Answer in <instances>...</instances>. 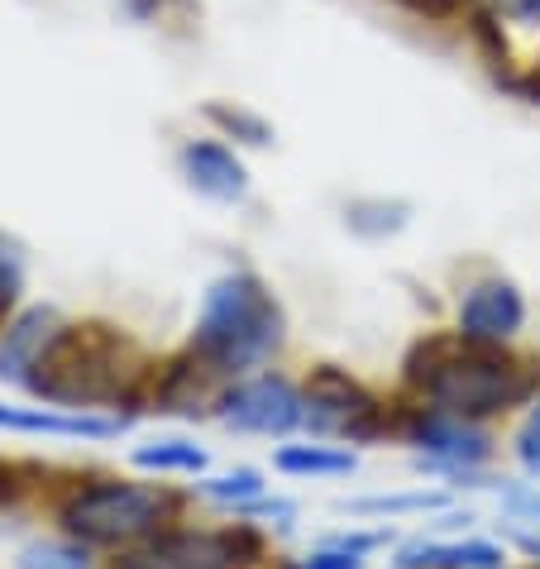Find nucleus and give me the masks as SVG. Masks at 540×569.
<instances>
[{"label":"nucleus","instance_id":"1","mask_svg":"<svg viewBox=\"0 0 540 569\" xmlns=\"http://www.w3.org/2000/svg\"><path fill=\"white\" fill-rule=\"evenodd\" d=\"M149 378L144 350L106 321L62 326L49 355L29 373V392L62 412H97V407L134 402L139 383Z\"/></svg>","mask_w":540,"mask_h":569},{"label":"nucleus","instance_id":"2","mask_svg":"<svg viewBox=\"0 0 540 569\" xmlns=\"http://www.w3.org/2000/svg\"><path fill=\"white\" fill-rule=\"evenodd\" d=\"M407 378L421 388V398L436 412L464 421L512 412V407L531 402L540 388V369H531L527 359L507 355L502 345H473V340L421 345L407 363Z\"/></svg>","mask_w":540,"mask_h":569},{"label":"nucleus","instance_id":"3","mask_svg":"<svg viewBox=\"0 0 540 569\" xmlns=\"http://www.w3.org/2000/svg\"><path fill=\"white\" fill-rule=\"evenodd\" d=\"M282 336H288L282 302L268 292L259 273L234 268V273L216 278L201 297L192 355L211 363L216 373H244V369H263L282 350Z\"/></svg>","mask_w":540,"mask_h":569},{"label":"nucleus","instance_id":"4","mask_svg":"<svg viewBox=\"0 0 540 569\" xmlns=\"http://www.w3.org/2000/svg\"><path fill=\"white\" fill-rule=\"evenodd\" d=\"M178 512H182V498L168 493V488L106 479V483L77 488L58 508V521H62V531L87 546L130 550L139 541H149V536H158L168 521H178Z\"/></svg>","mask_w":540,"mask_h":569},{"label":"nucleus","instance_id":"5","mask_svg":"<svg viewBox=\"0 0 540 569\" xmlns=\"http://www.w3.org/2000/svg\"><path fill=\"white\" fill-rule=\"evenodd\" d=\"M301 426L326 440H373L383 431V407L359 378L340 373L336 363H321L301 388Z\"/></svg>","mask_w":540,"mask_h":569},{"label":"nucleus","instance_id":"6","mask_svg":"<svg viewBox=\"0 0 540 569\" xmlns=\"http://www.w3.org/2000/svg\"><path fill=\"white\" fill-rule=\"evenodd\" d=\"M259 556L249 527L230 531H158L149 541L130 546L116 569H244Z\"/></svg>","mask_w":540,"mask_h":569},{"label":"nucleus","instance_id":"7","mask_svg":"<svg viewBox=\"0 0 540 569\" xmlns=\"http://www.w3.org/2000/svg\"><path fill=\"white\" fill-rule=\"evenodd\" d=\"M216 417L244 436H288L301 426V388L282 373H259L216 398Z\"/></svg>","mask_w":540,"mask_h":569},{"label":"nucleus","instance_id":"8","mask_svg":"<svg viewBox=\"0 0 540 569\" xmlns=\"http://www.w3.org/2000/svg\"><path fill=\"white\" fill-rule=\"evenodd\" d=\"M527 326V297L512 278H479L459 297V340L507 345Z\"/></svg>","mask_w":540,"mask_h":569},{"label":"nucleus","instance_id":"9","mask_svg":"<svg viewBox=\"0 0 540 569\" xmlns=\"http://www.w3.org/2000/svg\"><path fill=\"white\" fill-rule=\"evenodd\" d=\"M411 446L426 450V460L431 465H450V469H473L488 460L492 440L479 431V421H464V417H450V412H417V421H411Z\"/></svg>","mask_w":540,"mask_h":569},{"label":"nucleus","instance_id":"10","mask_svg":"<svg viewBox=\"0 0 540 569\" xmlns=\"http://www.w3.org/2000/svg\"><path fill=\"white\" fill-rule=\"evenodd\" d=\"M68 326L53 307H29L0 330V383H29L34 363L49 355V345L58 340V330Z\"/></svg>","mask_w":540,"mask_h":569},{"label":"nucleus","instance_id":"11","mask_svg":"<svg viewBox=\"0 0 540 569\" xmlns=\"http://www.w3.org/2000/svg\"><path fill=\"white\" fill-rule=\"evenodd\" d=\"M178 168L192 192L211 197V201H240L249 192V168L240 163V153L216 144V139H192L178 153Z\"/></svg>","mask_w":540,"mask_h":569},{"label":"nucleus","instance_id":"12","mask_svg":"<svg viewBox=\"0 0 540 569\" xmlns=\"http://www.w3.org/2000/svg\"><path fill=\"white\" fill-rule=\"evenodd\" d=\"M0 431L62 436V440H106V436H120L124 421L91 417V412H62V407H6L0 402Z\"/></svg>","mask_w":540,"mask_h":569},{"label":"nucleus","instance_id":"13","mask_svg":"<svg viewBox=\"0 0 540 569\" xmlns=\"http://www.w3.org/2000/svg\"><path fill=\"white\" fill-rule=\"evenodd\" d=\"M502 546L492 541H417L407 546L392 565L397 569H502Z\"/></svg>","mask_w":540,"mask_h":569},{"label":"nucleus","instance_id":"14","mask_svg":"<svg viewBox=\"0 0 540 569\" xmlns=\"http://www.w3.org/2000/svg\"><path fill=\"white\" fill-rule=\"evenodd\" d=\"M273 465L282 473H297V479H344V473L359 469L354 455L336 446H282L273 455Z\"/></svg>","mask_w":540,"mask_h":569},{"label":"nucleus","instance_id":"15","mask_svg":"<svg viewBox=\"0 0 540 569\" xmlns=\"http://www.w3.org/2000/svg\"><path fill=\"white\" fill-rule=\"evenodd\" d=\"M411 220V207L407 201H388V197H373V201H354V207L344 211V226L363 234V240H388Z\"/></svg>","mask_w":540,"mask_h":569},{"label":"nucleus","instance_id":"16","mask_svg":"<svg viewBox=\"0 0 540 569\" xmlns=\"http://www.w3.org/2000/svg\"><path fill=\"white\" fill-rule=\"evenodd\" d=\"M139 469H158V473H201L206 469V450L192 446V440H149V446L134 450Z\"/></svg>","mask_w":540,"mask_h":569},{"label":"nucleus","instance_id":"17","mask_svg":"<svg viewBox=\"0 0 540 569\" xmlns=\"http://www.w3.org/2000/svg\"><path fill=\"white\" fill-rule=\"evenodd\" d=\"M201 498L220 502V508H234L244 512L249 502L263 498V473L259 469H230V473H216V479H201Z\"/></svg>","mask_w":540,"mask_h":569},{"label":"nucleus","instance_id":"18","mask_svg":"<svg viewBox=\"0 0 540 569\" xmlns=\"http://www.w3.org/2000/svg\"><path fill=\"white\" fill-rule=\"evenodd\" d=\"M20 569H91V546L68 536V541H39L20 550Z\"/></svg>","mask_w":540,"mask_h":569},{"label":"nucleus","instance_id":"19","mask_svg":"<svg viewBox=\"0 0 540 569\" xmlns=\"http://www.w3.org/2000/svg\"><path fill=\"white\" fill-rule=\"evenodd\" d=\"M206 120H211V124H220V130H226V134H234V139H244V144H253V149L273 144V130H268V120L249 116V110H240V106L211 101V106H206Z\"/></svg>","mask_w":540,"mask_h":569},{"label":"nucleus","instance_id":"20","mask_svg":"<svg viewBox=\"0 0 540 569\" xmlns=\"http://www.w3.org/2000/svg\"><path fill=\"white\" fill-rule=\"evenodd\" d=\"M440 493H397V498H354L344 502L349 512H373V517H402V512H431L440 508Z\"/></svg>","mask_w":540,"mask_h":569},{"label":"nucleus","instance_id":"21","mask_svg":"<svg viewBox=\"0 0 540 569\" xmlns=\"http://www.w3.org/2000/svg\"><path fill=\"white\" fill-rule=\"evenodd\" d=\"M297 569H363V556H359V550H349V546H336V541H330L326 550L307 556Z\"/></svg>","mask_w":540,"mask_h":569},{"label":"nucleus","instance_id":"22","mask_svg":"<svg viewBox=\"0 0 540 569\" xmlns=\"http://www.w3.org/2000/svg\"><path fill=\"white\" fill-rule=\"evenodd\" d=\"M517 455H521V465H527L531 473H540V398H536V407H531L527 426L517 431Z\"/></svg>","mask_w":540,"mask_h":569},{"label":"nucleus","instance_id":"23","mask_svg":"<svg viewBox=\"0 0 540 569\" xmlns=\"http://www.w3.org/2000/svg\"><path fill=\"white\" fill-rule=\"evenodd\" d=\"M20 297V263L10 254H0V316L10 311V302Z\"/></svg>","mask_w":540,"mask_h":569},{"label":"nucleus","instance_id":"24","mask_svg":"<svg viewBox=\"0 0 540 569\" xmlns=\"http://www.w3.org/2000/svg\"><path fill=\"white\" fill-rule=\"evenodd\" d=\"M502 20H517V24H540V0H492Z\"/></svg>","mask_w":540,"mask_h":569},{"label":"nucleus","instance_id":"25","mask_svg":"<svg viewBox=\"0 0 540 569\" xmlns=\"http://www.w3.org/2000/svg\"><path fill=\"white\" fill-rule=\"evenodd\" d=\"M407 10H417V14H431V20H440V14H454V10H464L469 0H402Z\"/></svg>","mask_w":540,"mask_h":569},{"label":"nucleus","instance_id":"26","mask_svg":"<svg viewBox=\"0 0 540 569\" xmlns=\"http://www.w3.org/2000/svg\"><path fill=\"white\" fill-rule=\"evenodd\" d=\"M517 91H521V97H531V101H540V77H536V82H521Z\"/></svg>","mask_w":540,"mask_h":569},{"label":"nucleus","instance_id":"27","mask_svg":"<svg viewBox=\"0 0 540 569\" xmlns=\"http://www.w3.org/2000/svg\"><path fill=\"white\" fill-rule=\"evenodd\" d=\"M527 550H536V556H540V536H527Z\"/></svg>","mask_w":540,"mask_h":569}]
</instances>
